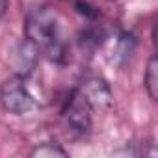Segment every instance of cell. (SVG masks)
<instances>
[{
	"instance_id": "cell-10",
	"label": "cell",
	"mask_w": 158,
	"mask_h": 158,
	"mask_svg": "<svg viewBox=\"0 0 158 158\" xmlns=\"http://www.w3.org/2000/svg\"><path fill=\"white\" fill-rule=\"evenodd\" d=\"M6 11H8V0H0V21L4 19Z\"/></svg>"
},
{
	"instance_id": "cell-5",
	"label": "cell",
	"mask_w": 158,
	"mask_h": 158,
	"mask_svg": "<svg viewBox=\"0 0 158 158\" xmlns=\"http://www.w3.org/2000/svg\"><path fill=\"white\" fill-rule=\"evenodd\" d=\"M102 45H104V52H106L108 61L112 65L123 67L136 52L138 41H136V35L132 32H117L115 35L106 37Z\"/></svg>"
},
{
	"instance_id": "cell-8",
	"label": "cell",
	"mask_w": 158,
	"mask_h": 158,
	"mask_svg": "<svg viewBox=\"0 0 158 158\" xmlns=\"http://www.w3.org/2000/svg\"><path fill=\"white\" fill-rule=\"evenodd\" d=\"M32 158H67V152L54 143H41L30 151Z\"/></svg>"
},
{
	"instance_id": "cell-1",
	"label": "cell",
	"mask_w": 158,
	"mask_h": 158,
	"mask_svg": "<svg viewBox=\"0 0 158 158\" xmlns=\"http://www.w3.org/2000/svg\"><path fill=\"white\" fill-rule=\"evenodd\" d=\"M24 35L50 61L63 65L69 58V47L63 37L60 19L48 6H37L26 13Z\"/></svg>"
},
{
	"instance_id": "cell-2",
	"label": "cell",
	"mask_w": 158,
	"mask_h": 158,
	"mask_svg": "<svg viewBox=\"0 0 158 158\" xmlns=\"http://www.w3.org/2000/svg\"><path fill=\"white\" fill-rule=\"evenodd\" d=\"M91 106L82 97V93L76 88L67 95L63 106H61V117L65 121V127L69 132H73L78 138H84L91 132Z\"/></svg>"
},
{
	"instance_id": "cell-7",
	"label": "cell",
	"mask_w": 158,
	"mask_h": 158,
	"mask_svg": "<svg viewBox=\"0 0 158 158\" xmlns=\"http://www.w3.org/2000/svg\"><path fill=\"white\" fill-rule=\"evenodd\" d=\"M143 84H145L149 99L156 101L158 99V61H156L154 54L149 58V63H147V69L143 74Z\"/></svg>"
},
{
	"instance_id": "cell-4",
	"label": "cell",
	"mask_w": 158,
	"mask_h": 158,
	"mask_svg": "<svg viewBox=\"0 0 158 158\" xmlns=\"http://www.w3.org/2000/svg\"><path fill=\"white\" fill-rule=\"evenodd\" d=\"M76 89L82 93L93 112H106L114 102L112 89L102 76H86Z\"/></svg>"
},
{
	"instance_id": "cell-6",
	"label": "cell",
	"mask_w": 158,
	"mask_h": 158,
	"mask_svg": "<svg viewBox=\"0 0 158 158\" xmlns=\"http://www.w3.org/2000/svg\"><path fill=\"white\" fill-rule=\"evenodd\" d=\"M37 60H39V50L35 48L34 43H30L28 39L21 41L15 48V56H13V63H15V74L23 76V78H28L35 65H37Z\"/></svg>"
},
{
	"instance_id": "cell-3",
	"label": "cell",
	"mask_w": 158,
	"mask_h": 158,
	"mask_svg": "<svg viewBox=\"0 0 158 158\" xmlns=\"http://www.w3.org/2000/svg\"><path fill=\"white\" fill-rule=\"evenodd\" d=\"M0 104L10 114L24 115L34 108V97L26 86V78L13 74L0 84Z\"/></svg>"
},
{
	"instance_id": "cell-9",
	"label": "cell",
	"mask_w": 158,
	"mask_h": 158,
	"mask_svg": "<svg viewBox=\"0 0 158 158\" xmlns=\"http://www.w3.org/2000/svg\"><path fill=\"white\" fill-rule=\"evenodd\" d=\"M74 8H76V11L80 13V15H84V17H88V19H95V17L99 15V11H97L93 6H89L88 2H82V0H78V2L74 4Z\"/></svg>"
}]
</instances>
